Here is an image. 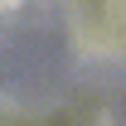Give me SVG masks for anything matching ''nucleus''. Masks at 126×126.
Segmentation results:
<instances>
[{
  "mask_svg": "<svg viewBox=\"0 0 126 126\" xmlns=\"http://www.w3.org/2000/svg\"><path fill=\"white\" fill-rule=\"evenodd\" d=\"M15 5H24V0H0V10H15Z\"/></svg>",
  "mask_w": 126,
  "mask_h": 126,
  "instance_id": "nucleus-1",
  "label": "nucleus"
}]
</instances>
